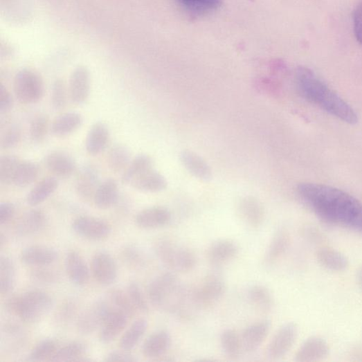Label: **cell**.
I'll list each match as a JSON object with an SVG mask.
<instances>
[{"label": "cell", "instance_id": "cell-38", "mask_svg": "<svg viewBox=\"0 0 362 362\" xmlns=\"http://www.w3.org/2000/svg\"><path fill=\"white\" fill-rule=\"evenodd\" d=\"M17 282V269L12 258L8 255L0 257V293L8 296L12 293Z\"/></svg>", "mask_w": 362, "mask_h": 362}, {"label": "cell", "instance_id": "cell-29", "mask_svg": "<svg viewBox=\"0 0 362 362\" xmlns=\"http://www.w3.org/2000/svg\"><path fill=\"white\" fill-rule=\"evenodd\" d=\"M248 299L253 308L262 314H270L275 307L273 294L265 285L251 287L248 291Z\"/></svg>", "mask_w": 362, "mask_h": 362}, {"label": "cell", "instance_id": "cell-34", "mask_svg": "<svg viewBox=\"0 0 362 362\" xmlns=\"http://www.w3.org/2000/svg\"><path fill=\"white\" fill-rule=\"evenodd\" d=\"M185 168L194 177L204 181L212 179V171L205 160L197 154L185 150L181 154Z\"/></svg>", "mask_w": 362, "mask_h": 362}, {"label": "cell", "instance_id": "cell-15", "mask_svg": "<svg viewBox=\"0 0 362 362\" xmlns=\"http://www.w3.org/2000/svg\"><path fill=\"white\" fill-rule=\"evenodd\" d=\"M271 327L269 320H261L247 326L241 333L244 352L250 354L257 350L266 341Z\"/></svg>", "mask_w": 362, "mask_h": 362}, {"label": "cell", "instance_id": "cell-46", "mask_svg": "<svg viewBox=\"0 0 362 362\" xmlns=\"http://www.w3.org/2000/svg\"><path fill=\"white\" fill-rule=\"evenodd\" d=\"M50 119L46 114L36 115L30 121L29 136L32 142L41 144L46 139L51 129Z\"/></svg>", "mask_w": 362, "mask_h": 362}, {"label": "cell", "instance_id": "cell-44", "mask_svg": "<svg viewBox=\"0 0 362 362\" xmlns=\"http://www.w3.org/2000/svg\"><path fill=\"white\" fill-rule=\"evenodd\" d=\"M61 343L55 338H46L33 347L26 357L31 362L49 361L55 354Z\"/></svg>", "mask_w": 362, "mask_h": 362}, {"label": "cell", "instance_id": "cell-23", "mask_svg": "<svg viewBox=\"0 0 362 362\" xmlns=\"http://www.w3.org/2000/svg\"><path fill=\"white\" fill-rule=\"evenodd\" d=\"M1 334L8 341L6 343V350L11 353L20 352L28 343L24 327L15 319H6L2 322Z\"/></svg>", "mask_w": 362, "mask_h": 362}, {"label": "cell", "instance_id": "cell-39", "mask_svg": "<svg viewBox=\"0 0 362 362\" xmlns=\"http://www.w3.org/2000/svg\"><path fill=\"white\" fill-rule=\"evenodd\" d=\"M154 161L152 158L147 154H141L131 160L129 165L122 175V183L125 185H131L136 179L145 172L153 170Z\"/></svg>", "mask_w": 362, "mask_h": 362}, {"label": "cell", "instance_id": "cell-43", "mask_svg": "<svg viewBox=\"0 0 362 362\" xmlns=\"http://www.w3.org/2000/svg\"><path fill=\"white\" fill-rule=\"evenodd\" d=\"M107 299L116 309L129 318L134 317L138 313L126 290L118 287L111 288L107 291Z\"/></svg>", "mask_w": 362, "mask_h": 362}, {"label": "cell", "instance_id": "cell-25", "mask_svg": "<svg viewBox=\"0 0 362 362\" xmlns=\"http://www.w3.org/2000/svg\"><path fill=\"white\" fill-rule=\"evenodd\" d=\"M109 142L110 131L108 126L102 122L96 123L88 132L86 150L91 156L100 155L107 149Z\"/></svg>", "mask_w": 362, "mask_h": 362}, {"label": "cell", "instance_id": "cell-55", "mask_svg": "<svg viewBox=\"0 0 362 362\" xmlns=\"http://www.w3.org/2000/svg\"><path fill=\"white\" fill-rule=\"evenodd\" d=\"M353 19L354 35L358 42L362 46V1L356 6Z\"/></svg>", "mask_w": 362, "mask_h": 362}, {"label": "cell", "instance_id": "cell-14", "mask_svg": "<svg viewBox=\"0 0 362 362\" xmlns=\"http://www.w3.org/2000/svg\"><path fill=\"white\" fill-rule=\"evenodd\" d=\"M57 251L48 246L36 244L24 248L19 259L24 265L34 267L50 266L58 259Z\"/></svg>", "mask_w": 362, "mask_h": 362}, {"label": "cell", "instance_id": "cell-18", "mask_svg": "<svg viewBox=\"0 0 362 362\" xmlns=\"http://www.w3.org/2000/svg\"><path fill=\"white\" fill-rule=\"evenodd\" d=\"M64 270L70 281L78 287L88 284L91 271L84 257L76 251H71L64 258Z\"/></svg>", "mask_w": 362, "mask_h": 362}, {"label": "cell", "instance_id": "cell-12", "mask_svg": "<svg viewBox=\"0 0 362 362\" xmlns=\"http://www.w3.org/2000/svg\"><path fill=\"white\" fill-rule=\"evenodd\" d=\"M90 271L94 280L102 286L112 285L118 278L116 261L105 251H98L92 256Z\"/></svg>", "mask_w": 362, "mask_h": 362}, {"label": "cell", "instance_id": "cell-17", "mask_svg": "<svg viewBox=\"0 0 362 362\" xmlns=\"http://www.w3.org/2000/svg\"><path fill=\"white\" fill-rule=\"evenodd\" d=\"M48 223L46 213L40 210H33L27 212L17 222L14 234L20 239H27L40 234Z\"/></svg>", "mask_w": 362, "mask_h": 362}, {"label": "cell", "instance_id": "cell-56", "mask_svg": "<svg viewBox=\"0 0 362 362\" xmlns=\"http://www.w3.org/2000/svg\"><path fill=\"white\" fill-rule=\"evenodd\" d=\"M357 280H358L359 284L362 289V267L359 271Z\"/></svg>", "mask_w": 362, "mask_h": 362}, {"label": "cell", "instance_id": "cell-52", "mask_svg": "<svg viewBox=\"0 0 362 362\" xmlns=\"http://www.w3.org/2000/svg\"><path fill=\"white\" fill-rule=\"evenodd\" d=\"M137 360L133 354L123 350L109 352L104 359L107 362H135Z\"/></svg>", "mask_w": 362, "mask_h": 362}, {"label": "cell", "instance_id": "cell-16", "mask_svg": "<svg viewBox=\"0 0 362 362\" xmlns=\"http://www.w3.org/2000/svg\"><path fill=\"white\" fill-rule=\"evenodd\" d=\"M100 172L93 164H86L78 174L75 192L80 199L87 203H93L96 191L100 185Z\"/></svg>", "mask_w": 362, "mask_h": 362}, {"label": "cell", "instance_id": "cell-20", "mask_svg": "<svg viewBox=\"0 0 362 362\" xmlns=\"http://www.w3.org/2000/svg\"><path fill=\"white\" fill-rule=\"evenodd\" d=\"M69 90L74 105H82L87 101L91 90V78L87 68L80 66L73 72Z\"/></svg>", "mask_w": 362, "mask_h": 362}, {"label": "cell", "instance_id": "cell-13", "mask_svg": "<svg viewBox=\"0 0 362 362\" xmlns=\"http://www.w3.org/2000/svg\"><path fill=\"white\" fill-rule=\"evenodd\" d=\"M238 244L232 239H222L213 242L207 249L206 258L212 266L221 267L233 261L239 253Z\"/></svg>", "mask_w": 362, "mask_h": 362}, {"label": "cell", "instance_id": "cell-49", "mask_svg": "<svg viewBox=\"0 0 362 362\" xmlns=\"http://www.w3.org/2000/svg\"><path fill=\"white\" fill-rule=\"evenodd\" d=\"M69 90L62 80H56L53 86L51 103L54 110H64L68 105Z\"/></svg>", "mask_w": 362, "mask_h": 362}, {"label": "cell", "instance_id": "cell-24", "mask_svg": "<svg viewBox=\"0 0 362 362\" xmlns=\"http://www.w3.org/2000/svg\"><path fill=\"white\" fill-rule=\"evenodd\" d=\"M129 317L115 308L100 328L98 339L103 344L116 341L126 327Z\"/></svg>", "mask_w": 362, "mask_h": 362}, {"label": "cell", "instance_id": "cell-5", "mask_svg": "<svg viewBox=\"0 0 362 362\" xmlns=\"http://www.w3.org/2000/svg\"><path fill=\"white\" fill-rule=\"evenodd\" d=\"M152 248L159 260L170 271L186 274L197 266L195 253L188 247L178 245L171 238H156L152 243Z\"/></svg>", "mask_w": 362, "mask_h": 362}, {"label": "cell", "instance_id": "cell-26", "mask_svg": "<svg viewBox=\"0 0 362 362\" xmlns=\"http://www.w3.org/2000/svg\"><path fill=\"white\" fill-rule=\"evenodd\" d=\"M172 343V338L169 332L157 331L145 340L142 347V353L147 359L159 358L169 351Z\"/></svg>", "mask_w": 362, "mask_h": 362}, {"label": "cell", "instance_id": "cell-31", "mask_svg": "<svg viewBox=\"0 0 362 362\" xmlns=\"http://www.w3.org/2000/svg\"><path fill=\"white\" fill-rule=\"evenodd\" d=\"M83 117L78 113H66L56 118L52 123L51 132L57 138H64L75 133L81 127Z\"/></svg>", "mask_w": 362, "mask_h": 362}, {"label": "cell", "instance_id": "cell-7", "mask_svg": "<svg viewBox=\"0 0 362 362\" xmlns=\"http://www.w3.org/2000/svg\"><path fill=\"white\" fill-rule=\"evenodd\" d=\"M226 289L221 277L208 275L188 288L190 302L197 311L210 310L223 298Z\"/></svg>", "mask_w": 362, "mask_h": 362}, {"label": "cell", "instance_id": "cell-8", "mask_svg": "<svg viewBox=\"0 0 362 362\" xmlns=\"http://www.w3.org/2000/svg\"><path fill=\"white\" fill-rule=\"evenodd\" d=\"M14 93L18 102L31 105L42 100L45 94V85L37 73L24 69L19 71L14 80Z\"/></svg>", "mask_w": 362, "mask_h": 362}, {"label": "cell", "instance_id": "cell-10", "mask_svg": "<svg viewBox=\"0 0 362 362\" xmlns=\"http://www.w3.org/2000/svg\"><path fill=\"white\" fill-rule=\"evenodd\" d=\"M73 232L80 237L90 242H102L112 233V226L107 221L92 216L82 215L72 221Z\"/></svg>", "mask_w": 362, "mask_h": 362}, {"label": "cell", "instance_id": "cell-28", "mask_svg": "<svg viewBox=\"0 0 362 362\" xmlns=\"http://www.w3.org/2000/svg\"><path fill=\"white\" fill-rule=\"evenodd\" d=\"M118 196V183L115 179L109 178L98 185L93 197V203L98 209L107 210L116 205Z\"/></svg>", "mask_w": 362, "mask_h": 362}, {"label": "cell", "instance_id": "cell-37", "mask_svg": "<svg viewBox=\"0 0 362 362\" xmlns=\"http://www.w3.org/2000/svg\"><path fill=\"white\" fill-rule=\"evenodd\" d=\"M290 244V236L287 229L280 228L274 234L266 253L265 261L273 265L284 255Z\"/></svg>", "mask_w": 362, "mask_h": 362}, {"label": "cell", "instance_id": "cell-48", "mask_svg": "<svg viewBox=\"0 0 362 362\" xmlns=\"http://www.w3.org/2000/svg\"><path fill=\"white\" fill-rule=\"evenodd\" d=\"M126 291L138 313L147 314L150 312V305L146 296L137 282H129L127 285Z\"/></svg>", "mask_w": 362, "mask_h": 362}, {"label": "cell", "instance_id": "cell-6", "mask_svg": "<svg viewBox=\"0 0 362 362\" xmlns=\"http://www.w3.org/2000/svg\"><path fill=\"white\" fill-rule=\"evenodd\" d=\"M39 174V166L35 162L14 155L0 158V182L2 183L25 188L35 183Z\"/></svg>", "mask_w": 362, "mask_h": 362}, {"label": "cell", "instance_id": "cell-11", "mask_svg": "<svg viewBox=\"0 0 362 362\" xmlns=\"http://www.w3.org/2000/svg\"><path fill=\"white\" fill-rule=\"evenodd\" d=\"M298 335L299 327L297 324L290 322L282 325L266 348V356L273 360L284 356L297 341Z\"/></svg>", "mask_w": 362, "mask_h": 362}, {"label": "cell", "instance_id": "cell-30", "mask_svg": "<svg viewBox=\"0 0 362 362\" xmlns=\"http://www.w3.org/2000/svg\"><path fill=\"white\" fill-rule=\"evenodd\" d=\"M119 257L126 268L136 272L145 270L149 264L146 253L134 244L124 245L120 249Z\"/></svg>", "mask_w": 362, "mask_h": 362}, {"label": "cell", "instance_id": "cell-19", "mask_svg": "<svg viewBox=\"0 0 362 362\" xmlns=\"http://www.w3.org/2000/svg\"><path fill=\"white\" fill-rule=\"evenodd\" d=\"M172 219L171 211L163 206H154L140 211L136 216L138 227L144 230H154L166 226Z\"/></svg>", "mask_w": 362, "mask_h": 362}, {"label": "cell", "instance_id": "cell-45", "mask_svg": "<svg viewBox=\"0 0 362 362\" xmlns=\"http://www.w3.org/2000/svg\"><path fill=\"white\" fill-rule=\"evenodd\" d=\"M130 161V152L127 147L123 145L113 146L108 153V166L114 173H123Z\"/></svg>", "mask_w": 362, "mask_h": 362}, {"label": "cell", "instance_id": "cell-9", "mask_svg": "<svg viewBox=\"0 0 362 362\" xmlns=\"http://www.w3.org/2000/svg\"><path fill=\"white\" fill-rule=\"evenodd\" d=\"M114 307L107 300H98L80 312L77 320L78 334L89 336L102 327Z\"/></svg>", "mask_w": 362, "mask_h": 362}, {"label": "cell", "instance_id": "cell-22", "mask_svg": "<svg viewBox=\"0 0 362 362\" xmlns=\"http://www.w3.org/2000/svg\"><path fill=\"white\" fill-rule=\"evenodd\" d=\"M238 214L242 221L251 228H258L264 222V207L253 197H245L238 205Z\"/></svg>", "mask_w": 362, "mask_h": 362}, {"label": "cell", "instance_id": "cell-21", "mask_svg": "<svg viewBox=\"0 0 362 362\" xmlns=\"http://www.w3.org/2000/svg\"><path fill=\"white\" fill-rule=\"evenodd\" d=\"M44 163L47 170L55 177L69 178L77 171L76 161L64 152H51L45 157Z\"/></svg>", "mask_w": 362, "mask_h": 362}, {"label": "cell", "instance_id": "cell-50", "mask_svg": "<svg viewBox=\"0 0 362 362\" xmlns=\"http://www.w3.org/2000/svg\"><path fill=\"white\" fill-rule=\"evenodd\" d=\"M22 140V130L18 125L9 127L0 140V146L3 150H11L17 147Z\"/></svg>", "mask_w": 362, "mask_h": 362}, {"label": "cell", "instance_id": "cell-32", "mask_svg": "<svg viewBox=\"0 0 362 362\" xmlns=\"http://www.w3.org/2000/svg\"><path fill=\"white\" fill-rule=\"evenodd\" d=\"M59 181L56 177L43 179L28 193L26 203L31 207H37L47 201L57 190Z\"/></svg>", "mask_w": 362, "mask_h": 362}, {"label": "cell", "instance_id": "cell-4", "mask_svg": "<svg viewBox=\"0 0 362 362\" xmlns=\"http://www.w3.org/2000/svg\"><path fill=\"white\" fill-rule=\"evenodd\" d=\"M54 305L52 296L40 289H31L10 296L4 308L10 316L21 323L34 324L47 315Z\"/></svg>", "mask_w": 362, "mask_h": 362}, {"label": "cell", "instance_id": "cell-1", "mask_svg": "<svg viewBox=\"0 0 362 362\" xmlns=\"http://www.w3.org/2000/svg\"><path fill=\"white\" fill-rule=\"evenodd\" d=\"M302 201L323 221L362 234V203L334 187L302 183L298 187Z\"/></svg>", "mask_w": 362, "mask_h": 362}, {"label": "cell", "instance_id": "cell-2", "mask_svg": "<svg viewBox=\"0 0 362 362\" xmlns=\"http://www.w3.org/2000/svg\"><path fill=\"white\" fill-rule=\"evenodd\" d=\"M296 81L301 94L307 100L345 123H357V115L352 108L310 69L299 68L296 73Z\"/></svg>", "mask_w": 362, "mask_h": 362}, {"label": "cell", "instance_id": "cell-27", "mask_svg": "<svg viewBox=\"0 0 362 362\" xmlns=\"http://www.w3.org/2000/svg\"><path fill=\"white\" fill-rule=\"evenodd\" d=\"M328 353V345L323 339L311 337L296 352L295 360L298 362L318 361L326 357Z\"/></svg>", "mask_w": 362, "mask_h": 362}, {"label": "cell", "instance_id": "cell-42", "mask_svg": "<svg viewBox=\"0 0 362 362\" xmlns=\"http://www.w3.org/2000/svg\"><path fill=\"white\" fill-rule=\"evenodd\" d=\"M220 345L225 354L237 359L244 352L241 333L235 329L228 328L220 335Z\"/></svg>", "mask_w": 362, "mask_h": 362}, {"label": "cell", "instance_id": "cell-36", "mask_svg": "<svg viewBox=\"0 0 362 362\" xmlns=\"http://www.w3.org/2000/svg\"><path fill=\"white\" fill-rule=\"evenodd\" d=\"M89 352L87 344L81 341H71L61 344L50 361H80Z\"/></svg>", "mask_w": 362, "mask_h": 362}, {"label": "cell", "instance_id": "cell-54", "mask_svg": "<svg viewBox=\"0 0 362 362\" xmlns=\"http://www.w3.org/2000/svg\"><path fill=\"white\" fill-rule=\"evenodd\" d=\"M13 107L12 95L7 88L1 85L0 87V112L7 114L12 109Z\"/></svg>", "mask_w": 362, "mask_h": 362}, {"label": "cell", "instance_id": "cell-51", "mask_svg": "<svg viewBox=\"0 0 362 362\" xmlns=\"http://www.w3.org/2000/svg\"><path fill=\"white\" fill-rule=\"evenodd\" d=\"M187 7L197 11H210L216 9L220 0H179Z\"/></svg>", "mask_w": 362, "mask_h": 362}, {"label": "cell", "instance_id": "cell-40", "mask_svg": "<svg viewBox=\"0 0 362 362\" xmlns=\"http://www.w3.org/2000/svg\"><path fill=\"white\" fill-rule=\"evenodd\" d=\"M130 185L141 192H158L167 188L168 181L161 174L151 170L136 179Z\"/></svg>", "mask_w": 362, "mask_h": 362}, {"label": "cell", "instance_id": "cell-3", "mask_svg": "<svg viewBox=\"0 0 362 362\" xmlns=\"http://www.w3.org/2000/svg\"><path fill=\"white\" fill-rule=\"evenodd\" d=\"M147 297L156 309L177 316L188 304V288L182 284L177 273L169 271L158 275L150 282Z\"/></svg>", "mask_w": 362, "mask_h": 362}, {"label": "cell", "instance_id": "cell-35", "mask_svg": "<svg viewBox=\"0 0 362 362\" xmlns=\"http://www.w3.org/2000/svg\"><path fill=\"white\" fill-rule=\"evenodd\" d=\"M148 322L145 318L136 320L127 329L119 341L120 350L130 352L134 350L147 331Z\"/></svg>", "mask_w": 362, "mask_h": 362}, {"label": "cell", "instance_id": "cell-47", "mask_svg": "<svg viewBox=\"0 0 362 362\" xmlns=\"http://www.w3.org/2000/svg\"><path fill=\"white\" fill-rule=\"evenodd\" d=\"M30 281L41 285L51 286L60 282V273L49 266L34 267L28 272Z\"/></svg>", "mask_w": 362, "mask_h": 362}, {"label": "cell", "instance_id": "cell-41", "mask_svg": "<svg viewBox=\"0 0 362 362\" xmlns=\"http://www.w3.org/2000/svg\"><path fill=\"white\" fill-rule=\"evenodd\" d=\"M317 258L322 266L333 271H343L349 266L348 260L343 254L330 248L319 250Z\"/></svg>", "mask_w": 362, "mask_h": 362}, {"label": "cell", "instance_id": "cell-33", "mask_svg": "<svg viewBox=\"0 0 362 362\" xmlns=\"http://www.w3.org/2000/svg\"><path fill=\"white\" fill-rule=\"evenodd\" d=\"M80 314L79 302L75 298L66 299L57 307L53 314V324L58 328L68 327L77 320Z\"/></svg>", "mask_w": 362, "mask_h": 362}, {"label": "cell", "instance_id": "cell-53", "mask_svg": "<svg viewBox=\"0 0 362 362\" xmlns=\"http://www.w3.org/2000/svg\"><path fill=\"white\" fill-rule=\"evenodd\" d=\"M17 209L16 206L10 202L0 204V225L4 226L10 223L15 218Z\"/></svg>", "mask_w": 362, "mask_h": 362}]
</instances>
